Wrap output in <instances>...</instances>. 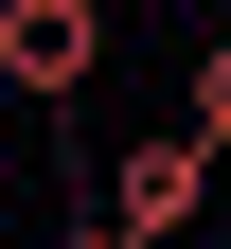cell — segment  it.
I'll use <instances>...</instances> for the list:
<instances>
[{
  "mask_svg": "<svg viewBox=\"0 0 231 249\" xmlns=\"http://www.w3.org/2000/svg\"><path fill=\"white\" fill-rule=\"evenodd\" d=\"M213 249H231V231H213Z\"/></svg>",
  "mask_w": 231,
  "mask_h": 249,
  "instance_id": "cell-6",
  "label": "cell"
},
{
  "mask_svg": "<svg viewBox=\"0 0 231 249\" xmlns=\"http://www.w3.org/2000/svg\"><path fill=\"white\" fill-rule=\"evenodd\" d=\"M89 71H107V0H0V89L36 124H71Z\"/></svg>",
  "mask_w": 231,
  "mask_h": 249,
  "instance_id": "cell-2",
  "label": "cell"
},
{
  "mask_svg": "<svg viewBox=\"0 0 231 249\" xmlns=\"http://www.w3.org/2000/svg\"><path fill=\"white\" fill-rule=\"evenodd\" d=\"M36 249H124V231H107V213H53V231H36Z\"/></svg>",
  "mask_w": 231,
  "mask_h": 249,
  "instance_id": "cell-4",
  "label": "cell"
},
{
  "mask_svg": "<svg viewBox=\"0 0 231 249\" xmlns=\"http://www.w3.org/2000/svg\"><path fill=\"white\" fill-rule=\"evenodd\" d=\"M0 142H18V89H0Z\"/></svg>",
  "mask_w": 231,
  "mask_h": 249,
  "instance_id": "cell-5",
  "label": "cell"
},
{
  "mask_svg": "<svg viewBox=\"0 0 231 249\" xmlns=\"http://www.w3.org/2000/svg\"><path fill=\"white\" fill-rule=\"evenodd\" d=\"M178 124H195V142H213V160H231V36L195 53V107H178Z\"/></svg>",
  "mask_w": 231,
  "mask_h": 249,
  "instance_id": "cell-3",
  "label": "cell"
},
{
  "mask_svg": "<svg viewBox=\"0 0 231 249\" xmlns=\"http://www.w3.org/2000/svg\"><path fill=\"white\" fill-rule=\"evenodd\" d=\"M89 213H107L124 249H213V231H231V160L195 142V124H142V142L89 160Z\"/></svg>",
  "mask_w": 231,
  "mask_h": 249,
  "instance_id": "cell-1",
  "label": "cell"
}]
</instances>
